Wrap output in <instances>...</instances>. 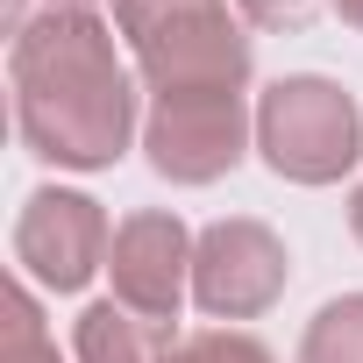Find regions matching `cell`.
Returning a JSON list of instances; mask_svg holds the SVG:
<instances>
[{"instance_id": "obj_1", "label": "cell", "mask_w": 363, "mask_h": 363, "mask_svg": "<svg viewBox=\"0 0 363 363\" xmlns=\"http://www.w3.org/2000/svg\"><path fill=\"white\" fill-rule=\"evenodd\" d=\"M8 86L15 135L57 171H107L143 135L114 22H100L93 8H43L8 50Z\"/></svg>"}, {"instance_id": "obj_2", "label": "cell", "mask_w": 363, "mask_h": 363, "mask_svg": "<svg viewBox=\"0 0 363 363\" xmlns=\"http://www.w3.org/2000/svg\"><path fill=\"white\" fill-rule=\"evenodd\" d=\"M114 36L150 100L250 93V36L228 0H114Z\"/></svg>"}, {"instance_id": "obj_3", "label": "cell", "mask_w": 363, "mask_h": 363, "mask_svg": "<svg viewBox=\"0 0 363 363\" xmlns=\"http://www.w3.org/2000/svg\"><path fill=\"white\" fill-rule=\"evenodd\" d=\"M257 150L285 186H335L363 164V107L320 72H292L257 93Z\"/></svg>"}, {"instance_id": "obj_4", "label": "cell", "mask_w": 363, "mask_h": 363, "mask_svg": "<svg viewBox=\"0 0 363 363\" xmlns=\"http://www.w3.org/2000/svg\"><path fill=\"white\" fill-rule=\"evenodd\" d=\"M257 150L250 93H193V100H150L143 107V157L171 186H214Z\"/></svg>"}, {"instance_id": "obj_5", "label": "cell", "mask_w": 363, "mask_h": 363, "mask_svg": "<svg viewBox=\"0 0 363 363\" xmlns=\"http://www.w3.org/2000/svg\"><path fill=\"white\" fill-rule=\"evenodd\" d=\"M107 250H114V228H107V207L93 193H72V186H36L15 214V264H22V285H43V292H86L100 271H107Z\"/></svg>"}, {"instance_id": "obj_6", "label": "cell", "mask_w": 363, "mask_h": 363, "mask_svg": "<svg viewBox=\"0 0 363 363\" xmlns=\"http://www.w3.org/2000/svg\"><path fill=\"white\" fill-rule=\"evenodd\" d=\"M285 285H292V257L264 221L228 214V221L200 228V242H193V306L207 320H257L285 299Z\"/></svg>"}, {"instance_id": "obj_7", "label": "cell", "mask_w": 363, "mask_h": 363, "mask_svg": "<svg viewBox=\"0 0 363 363\" xmlns=\"http://www.w3.org/2000/svg\"><path fill=\"white\" fill-rule=\"evenodd\" d=\"M193 228L178 221L171 207H135L121 228H114V250H107V278H114V299L157 328L178 320V306L193 299Z\"/></svg>"}, {"instance_id": "obj_8", "label": "cell", "mask_w": 363, "mask_h": 363, "mask_svg": "<svg viewBox=\"0 0 363 363\" xmlns=\"http://www.w3.org/2000/svg\"><path fill=\"white\" fill-rule=\"evenodd\" d=\"M72 356L79 363H164L171 356V328L128 313L121 299H93L72 328Z\"/></svg>"}, {"instance_id": "obj_9", "label": "cell", "mask_w": 363, "mask_h": 363, "mask_svg": "<svg viewBox=\"0 0 363 363\" xmlns=\"http://www.w3.org/2000/svg\"><path fill=\"white\" fill-rule=\"evenodd\" d=\"M299 363H363V292H342L306 320Z\"/></svg>"}, {"instance_id": "obj_10", "label": "cell", "mask_w": 363, "mask_h": 363, "mask_svg": "<svg viewBox=\"0 0 363 363\" xmlns=\"http://www.w3.org/2000/svg\"><path fill=\"white\" fill-rule=\"evenodd\" d=\"M8 363H65L29 285H8Z\"/></svg>"}, {"instance_id": "obj_11", "label": "cell", "mask_w": 363, "mask_h": 363, "mask_svg": "<svg viewBox=\"0 0 363 363\" xmlns=\"http://www.w3.org/2000/svg\"><path fill=\"white\" fill-rule=\"evenodd\" d=\"M164 363H278L257 335H242V328H200V335H186V342H171V356Z\"/></svg>"}, {"instance_id": "obj_12", "label": "cell", "mask_w": 363, "mask_h": 363, "mask_svg": "<svg viewBox=\"0 0 363 363\" xmlns=\"http://www.w3.org/2000/svg\"><path fill=\"white\" fill-rule=\"evenodd\" d=\"M242 22L250 29H271V36H299L313 15H320V0H235Z\"/></svg>"}, {"instance_id": "obj_13", "label": "cell", "mask_w": 363, "mask_h": 363, "mask_svg": "<svg viewBox=\"0 0 363 363\" xmlns=\"http://www.w3.org/2000/svg\"><path fill=\"white\" fill-rule=\"evenodd\" d=\"M328 8H335V15L349 22V29H363V0H328Z\"/></svg>"}, {"instance_id": "obj_14", "label": "cell", "mask_w": 363, "mask_h": 363, "mask_svg": "<svg viewBox=\"0 0 363 363\" xmlns=\"http://www.w3.org/2000/svg\"><path fill=\"white\" fill-rule=\"evenodd\" d=\"M349 235H356V242H363V186H356V193H349Z\"/></svg>"}, {"instance_id": "obj_15", "label": "cell", "mask_w": 363, "mask_h": 363, "mask_svg": "<svg viewBox=\"0 0 363 363\" xmlns=\"http://www.w3.org/2000/svg\"><path fill=\"white\" fill-rule=\"evenodd\" d=\"M50 8H93V0H50Z\"/></svg>"}]
</instances>
